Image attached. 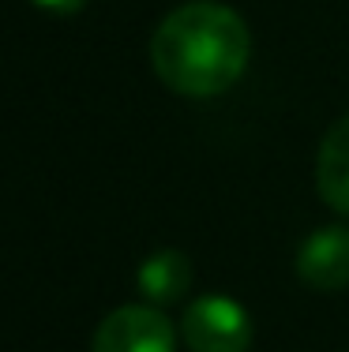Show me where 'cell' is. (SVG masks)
Listing matches in <instances>:
<instances>
[{
    "mask_svg": "<svg viewBox=\"0 0 349 352\" xmlns=\"http://www.w3.org/2000/svg\"><path fill=\"white\" fill-rule=\"evenodd\" d=\"M136 285L151 304H177L192 289V258L177 248H162L151 258H143L136 274Z\"/></svg>",
    "mask_w": 349,
    "mask_h": 352,
    "instance_id": "6",
    "label": "cell"
},
{
    "mask_svg": "<svg viewBox=\"0 0 349 352\" xmlns=\"http://www.w3.org/2000/svg\"><path fill=\"white\" fill-rule=\"evenodd\" d=\"M252 56L248 23L218 0L180 4L158 23L151 64L158 79L184 98H214L244 75Z\"/></svg>",
    "mask_w": 349,
    "mask_h": 352,
    "instance_id": "1",
    "label": "cell"
},
{
    "mask_svg": "<svg viewBox=\"0 0 349 352\" xmlns=\"http://www.w3.org/2000/svg\"><path fill=\"white\" fill-rule=\"evenodd\" d=\"M315 188L323 203L349 217V116L330 124L315 157Z\"/></svg>",
    "mask_w": 349,
    "mask_h": 352,
    "instance_id": "5",
    "label": "cell"
},
{
    "mask_svg": "<svg viewBox=\"0 0 349 352\" xmlns=\"http://www.w3.org/2000/svg\"><path fill=\"white\" fill-rule=\"evenodd\" d=\"M184 341L192 352H248L252 315L222 292H207L184 311Z\"/></svg>",
    "mask_w": 349,
    "mask_h": 352,
    "instance_id": "2",
    "label": "cell"
},
{
    "mask_svg": "<svg viewBox=\"0 0 349 352\" xmlns=\"http://www.w3.org/2000/svg\"><path fill=\"white\" fill-rule=\"evenodd\" d=\"M297 274L315 292H338L349 289V229L327 225L312 232L297 251Z\"/></svg>",
    "mask_w": 349,
    "mask_h": 352,
    "instance_id": "4",
    "label": "cell"
},
{
    "mask_svg": "<svg viewBox=\"0 0 349 352\" xmlns=\"http://www.w3.org/2000/svg\"><path fill=\"white\" fill-rule=\"evenodd\" d=\"M90 352H177V333L158 307L124 304L102 318Z\"/></svg>",
    "mask_w": 349,
    "mask_h": 352,
    "instance_id": "3",
    "label": "cell"
},
{
    "mask_svg": "<svg viewBox=\"0 0 349 352\" xmlns=\"http://www.w3.org/2000/svg\"><path fill=\"white\" fill-rule=\"evenodd\" d=\"M34 8H41L49 15H76L87 8V0H34Z\"/></svg>",
    "mask_w": 349,
    "mask_h": 352,
    "instance_id": "7",
    "label": "cell"
}]
</instances>
